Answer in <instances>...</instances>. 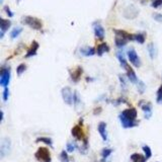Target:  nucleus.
<instances>
[{
	"label": "nucleus",
	"instance_id": "c9c22d12",
	"mask_svg": "<svg viewBox=\"0 0 162 162\" xmlns=\"http://www.w3.org/2000/svg\"><path fill=\"white\" fill-rule=\"evenodd\" d=\"M4 11H5V12H6V14L8 15L9 17H12L13 15H14V13L12 12V11L10 10V8H9V7L7 6V5H6V6H4Z\"/></svg>",
	"mask_w": 162,
	"mask_h": 162
},
{
	"label": "nucleus",
	"instance_id": "412c9836",
	"mask_svg": "<svg viewBox=\"0 0 162 162\" xmlns=\"http://www.w3.org/2000/svg\"><path fill=\"white\" fill-rule=\"evenodd\" d=\"M145 38H146V36L144 33H138L134 34V41L138 42L139 44H144Z\"/></svg>",
	"mask_w": 162,
	"mask_h": 162
},
{
	"label": "nucleus",
	"instance_id": "aec40b11",
	"mask_svg": "<svg viewBox=\"0 0 162 162\" xmlns=\"http://www.w3.org/2000/svg\"><path fill=\"white\" fill-rule=\"evenodd\" d=\"M131 161L132 162H146V157L143 156L142 154H139V153H134L131 155Z\"/></svg>",
	"mask_w": 162,
	"mask_h": 162
},
{
	"label": "nucleus",
	"instance_id": "c85d7f7f",
	"mask_svg": "<svg viewBox=\"0 0 162 162\" xmlns=\"http://www.w3.org/2000/svg\"><path fill=\"white\" fill-rule=\"evenodd\" d=\"M137 88H138V91L140 92V93H144V91L146 89V86H145V84L143 81H141V80H139L138 81V83H137Z\"/></svg>",
	"mask_w": 162,
	"mask_h": 162
},
{
	"label": "nucleus",
	"instance_id": "dca6fc26",
	"mask_svg": "<svg viewBox=\"0 0 162 162\" xmlns=\"http://www.w3.org/2000/svg\"><path fill=\"white\" fill-rule=\"evenodd\" d=\"M40 47V45L37 41H33L32 43V46H30V48L29 49L28 53H26L25 55V58H29V57H33V56H36L37 53H38V49Z\"/></svg>",
	"mask_w": 162,
	"mask_h": 162
},
{
	"label": "nucleus",
	"instance_id": "f704fd0d",
	"mask_svg": "<svg viewBox=\"0 0 162 162\" xmlns=\"http://www.w3.org/2000/svg\"><path fill=\"white\" fill-rule=\"evenodd\" d=\"M151 6L154 8H158V7L162 6V0H152Z\"/></svg>",
	"mask_w": 162,
	"mask_h": 162
},
{
	"label": "nucleus",
	"instance_id": "5701e85b",
	"mask_svg": "<svg viewBox=\"0 0 162 162\" xmlns=\"http://www.w3.org/2000/svg\"><path fill=\"white\" fill-rule=\"evenodd\" d=\"M147 49H148V52H149V56L151 59H154L156 56V49H155V46H154L153 43H150L147 46Z\"/></svg>",
	"mask_w": 162,
	"mask_h": 162
},
{
	"label": "nucleus",
	"instance_id": "423d86ee",
	"mask_svg": "<svg viewBox=\"0 0 162 162\" xmlns=\"http://www.w3.org/2000/svg\"><path fill=\"white\" fill-rule=\"evenodd\" d=\"M61 95L64 100V102L68 106L74 105V92L72 91L70 87H64L61 90Z\"/></svg>",
	"mask_w": 162,
	"mask_h": 162
},
{
	"label": "nucleus",
	"instance_id": "e433bc0d",
	"mask_svg": "<svg viewBox=\"0 0 162 162\" xmlns=\"http://www.w3.org/2000/svg\"><path fill=\"white\" fill-rule=\"evenodd\" d=\"M153 17L155 20H157L158 22H162V14L160 13H155V14H153Z\"/></svg>",
	"mask_w": 162,
	"mask_h": 162
},
{
	"label": "nucleus",
	"instance_id": "473e14b6",
	"mask_svg": "<svg viewBox=\"0 0 162 162\" xmlns=\"http://www.w3.org/2000/svg\"><path fill=\"white\" fill-rule=\"evenodd\" d=\"M8 97H9V89H8V87H5L4 90H3V92H2V98L4 101H7V100H8Z\"/></svg>",
	"mask_w": 162,
	"mask_h": 162
},
{
	"label": "nucleus",
	"instance_id": "393cba45",
	"mask_svg": "<svg viewBox=\"0 0 162 162\" xmlns=\"http://www.w3.org/2000/svg\"><path fill=\"white\" fill-rule=\"evenodd\" d=\"M142 149H143V151H144V153H145L146 159H149V158H151V156H152V151H151V148H150L149 146L144 145L143 147H142Z\"/></svg>",
	"mask_w": 162,
	"mask_h": 162
},
{
	"label": "nucleus",
	"instance_id": "a878e982",
	"mask_svg": "<svg viewBox=\"0 0 162 162\" xmlns=\"http://www.w3.org/2000/svg\"><path fill=\"white\" fill-rule=\"evenodd\" d=\"M76 144L74 143V142H68L67 145H66V150H67V152L69 153H73L75 151V149H76Z\"/></svg>",
	"mask_w": 162,
	"mask_h": 162
},
{
	"label": "nucleus",
	"instance_id": "c756f323",
	"mask_svg": "<svg viewBox=\"0 0 162 162\" xmlns=\"http://www.w3.org/2000/svg\"><path fill=\"white\" fill-rule=\"evenodd\" d=\"M111 153H113V150H111V149L105 148V149H102V151H101V156H102L103 159H106V158L109 157Z\"/></svg>",
	"mask_w": 162,
	"mask_h": 162
},
{
	"label": "nucleus",
	"instance_id": "a211bd4d",
	"mask_svg": "<svg viewBox=\"0 0 162 162\" xmlns=\"http://www.w3.org/2000/svg\"><path fill=\"white\" fill-rule=\"evenodd\" d=\"M106 52H110V47L106 43H101L97 46V49H96V54L98 56H102Z\"/></svg>",
	"mask_w": 162,
	"mask_h": 162
},
{
	"label": "nucleus",
	"instance_id": "f03ea898",
	"mask_svg": "<svg viewBox=\"0 0 162 162\" xmlns=\"http://www.w3.org/2000/svg\"><path fill=\"white\" fill-rule=\"evenodd\" d=\"M115 34V43L118 48H123L128 44L129 41H134V34H129L123 29H114Z\"/></svg>",
	"mask_w": 162,
	"mask_h": 162
},
{
	"label": "nucleus",
	"instance_id": "bb28decb",
	"mask_svg": "<svg viewBox=\"0 0 162 162\" xmlns=\"http://www.w3.org/2000/svg\"><path fill=\"white\" fill-rule=\"evenodd\" d=\"M60 161L61 162H69L70 160H69V156H68V153L67 151H65V150H63L62 152L60 153Z\"/></svg>",
	"mask_w": 162,
	"mask_h": 162
},
{
	"label": "nucleus",
	"instance_id": "4be33fe9",
	"mask_svg": "<svg viewBox=\"0 0 162 162\" xmlns=\"http://www.w3.org/2000/svg\"><path fill=\"white\" fill-rule=\"evenodd\" d=\"M21 32H22V29L20 28V26H16V28H14L12 30H11L10 38H12V40H14V38H16L19 34H21Z\"/></svg>",
	"mask_w": 162,
	"mask_h": 162
},
{
	"label": "nucleus",
	"instance_id": "6ab92c4d",
	"mask_svg": "<svg viewBox=\"0 0 162 162\" xmlns=\"http://www.w3.org/2000/svg\"><path fill=\"white\" fill-rule=\"evenodd\" d=\"M117 57H118V60L119 61V64H121L122 68H124L126 70V69L129 67V65H128V62H127L126 58L124 57V55H123V53L122 52H118L117 53Z\"/></svg>",
	"mask_w": 162,
	"mask_h": 162
},
{
	"label": "nucleus",
	"instance_id": "f257e3e1",
	"mask_svg": "<svg viewBox=\"0 0 162 162\" xmlns=\"http://www.w3.org/2000/svg\"><path fill=\"white\" fill-rule=\"evenodd\" d=\"M137 110L134 109V107H130V109L124 110L119 115V122L123 126V128L125 129H131L134 128V127L138 126V121H137Z\"/></svg>",
	"mask_w": 162,
	"mask_h": 162
},
{
	"label": "nucleus",
	"instance_id": "9d476101",
	"mask_svg": "<svg viewBox=\"0 0 162 162\" xmlns=\"http://www.w3.org/2000/svg\"><path fill=\"white\" fill-rule=\"evenodd\" d=\"M139 106H141L142 110L144 111V115H145V118L146 119H150L152 115V105L150 102L147 101H140Z\"/></svg>",
	"mask_w": 162,
	"mask_h": 162
},
{
	"label": "nucleus",
	"instance_id": "0eeeda50",
	"mask_svg": "<svg viewBox=\"0 0 162 162\" xmlns=\"http://www.w3.org/2000/svg\"><path fill=\"white\" fill-rule=\"evenodd\" d=\"M127 55H128V59L130 61V63L132 64L134 67L139 68L141 66L140 57L138 56V54H137L136 51H135V49H133V48L129 49L128 52H127Z\"/></svg>",
	"mask_w": 162,
	"mask_h": 162
},
{
	"label": "nucleus",
	"instance_id": "f3484780",
	"mask_svg": "<svg viewBox=\"0 0 162 162\" xmlns=\"http://www.w3.org/2000/svg\"><path fill=\"white\" fill-rule=\"evenodd\" d=\"M80 53L82 56L90 57V56H93L96 52H95V49L92 47H83L80 49Z\"/></svg>",
	"mask_w": 162,
	"mask_h": 162
},
{
	"label": "nucleus",
	"instance_id": "20e7f679",
	"mask_svg": "<svg viewBox=\"0 0 162 162\" xmlns=\"http://www.w3.org/2000/svg\"><path fill=\"white\" fill-rule=\"evenodd\" d=\"M34 157L38 162H52L51 153L46 147H40L34 153Z\"/></svg>",
	"mask_w": 162,
	"mask_h": 162
},
{
	"label": "nucleus",
	"instance_id": "ddd939ff",
	"mask_svg": "<svg viewBox=\"0 0 162 162\" xmlns=\"http://www.w3.org/2000/svg\"><path fill=\"white\" fill-rule=\"evenodd\" d=\"M83 73V69L81 66H77L74 70H73L71 73H70V77H71V80L73 82H78L81 78V75H82Z\"/></svg>",
	"mask_w": 162,
	"mask_h": 162
},
{
	"label": "nucleus",
	"instance_id": "4468645a",
	"mask_svg": "<svg viewBox=\"0 0 162 162\" xmlns=\"http://www.w3.org/2000/svg\"><path fill=\"white\" fill-rule=\"evenodd\" d=\"M97 130H98V133L100 135V137L102 138L103 141H107L109 139V136H107V130H106V124L105 122H100L98 126H97Z\"/></svg>",
	"mask_w": 162,
	"mask_h": 162
},
{
	"label": "nucleus",
	"instance_id": "b1692460",
	"mask_svg": "<svg viewBox=\"0 0 162 162\" xmlns=\"http://www.w3.org/2000/svg\"><path fill=\"white\" fill-rule=\"evenodd\" d=\"M37 142H42V143H45L49 145L50 147H53V141L51 138H48V137H38L37 139Z\"/></svg>",
	"mask_w": 162,
	"mask_h": 162
},
{
	"label": "nucleus",
	"instance_id": "7c9ffc66",
	"mask_svg": "<svg viewBox=\"0 0 162 162\" xmlns=\"http://www.w3.org/2000/svg\"><path fill=\"white\" fill-rule=\"evenodd\" d=\"M156 101L157 103H162V85L158 88L157 90V95H156Z\"/></svg>",
	"mask_w": 162,
	"mask_h": 162
},
{
	"label": "nucleus",
	"instance_id": "2eb2a0df",
	"mask_svg": "<svg viewBox=\"0 0 162 162\" xmlns=\"http://www.w3.org/2000/svg\"><path fill=\"white\" fill-rule=\"evenodd\" d=\"M126 71H127V77H128V79L130 80V82H132L134 84H137L138 83V77L136 75V73H135V71L133 70V68L132 67H128L126 69Z\"/></svg>",
	"mask_w": 162,
	"mask_h": 162
},
{
	"label": "nucleus",
	"instance_id": "1a4fd4ad",
	"mask_svg": "<svg viewBox=\"0 0 162 162\" xmlns=\"http://www.w3.org/2000/svg\"><path fill=\"white\" fill-rule=\"evenodd\" d=\"M71 134L76 140H79V141H83L84 138H85V135H84L82 127H80L79 125H76V126L73 127L72 130H71Z\"/></svg>",
	"mask_w": 162,
	"mask_h": 162
},
{
	"label": "nucleus",
	"instance_id": "72a5a7b5",
	"mask_svg": "<svg viewBox=\"0 0 162 162\" xmlns=\"http://www.w3.org/2000/svg\"><path fill=\"white\" fill-rule=\"evenodd\" d=\"M119 83H121V86L123 89H126L127 88V82H126V79H125V77L123 76V75H119Z\"/></svg>",
	"mask_w": 162,
	"mask_h": 162
},
{
	"label": "nucleus",
	"instance_id": "f8f14e48",
	"mask_svg": "<svg viewBox=\"0 0 162 162\" xmlns=\"http://www.w3.org/2000/svg\"><path fill=\"white\" fill-rule=\"evenodd\" d=\"M11 26V21L8 19L1 18V21H0V38L4 37V34L7 32V29Z\"/></svg>",
	"mask_w": 162,
	"mask_h": 162
},
{
	"label": "nucleus",
	"instance_id": "9b49d317",
	"mask_svg": "<svg viewBox=\"0 0 162 162\" xmlns=\"http://www.w3.org/2000/svg\"><path fill=\"white\" fill-rule=\"evenodd\" d=\"M93 32L96 38H98V40L105 38V29L102 28V25L99 22H94L93 24Z\"/></svg>",
	"mask_w": 162,
	"mask_h": 162
},
{
	"label": "nucleus",
	"instance_id": "cd10ccee",
	"mask_svg": "<svg viewBox=\"0 0 162 162\" xmlns=\"http://www.w3.org/2000/svg\"><path fill=\"white\" fill-rule=\"evenodd\" d=\"M25 70H26V65L25 64H19L16 68V74L18 76H20L22 73H25Z\"/></svg>",
	"mask_w": 162,
	"mask_h": 162
},
{
	"label": "nucleus",
	"instance_id": "2f4dec72",
	"mask_svg": "<svg viewBox=\"0 0 162 162\" xmlns=\"http://www.w3.org/2000/svg\"><path fill=\"white\" fill-rule=\"evenodd\" d=\"M81 103V99H80V96H79V93L77 91H74V106L77 107L78 105Z\"/></svg>",
	"mask_w": 162,
	"mask_h": 162
},
{
	"label": "nucleus",
	"instance_id": "39448f33",
	"mask_svg": "<svg viewBox=\"0 0 162 162\" xmlns=\"http://www.w3.org/2000/svg\"><path fill=\"white\" fill-rule=\"evenodd\" d=\"M10 67L8 66H3L0 71V85L2 87H8L9 82H10Z\"/></svg>",
	"mask_w": 162,
	"mask_h": 162
},
{
	"label": "nucleus",
	"instance_id": "6e6552de",
	"mask_svg": "<svg viewBox=\"0 0 162 162\" xmlns=\"http://www.w3.org/2000/svg\"><path fill=\"white\" fill-rule=\"evenodd\" d=\"M11 149V141L9 138H3L0 145V157L4 158L7 154H9Z\"/></svg>",
	"mask_w": 162,
	"mask_h": 162
},
{
	"label": "nucleus",
	"instance_id": "7ed1b4c3",
	"mask_svg": "<svg viewBox=\"0 0 162 162\" xmlns=\"http://www.w3.org/2000/svg\"><path fill=\"white\" fill-rule=\"evenodd\" d=\"M22 24L29 26L30 29H36V30H41L43 29V21L38 17L30 16V15H25L21 18Z\"/></svg>",
	"mask_w": 162,
	"mask_h": 162
},
{
	"label": "nucleus",
	"instance_id": "4c0bfd02",
	"mask_svg": "<svg viewBox=\"0 0 162 162\" xmlns=\"http://www.w3.org/2000/svg\"><path fill=\"white\" fill-rule=\"evenodd\" d=\"M3 119H4V114H3V111L1 110V122L3 121Z\"/></svg>",
	"mask_w": 162,
	"mask_h": 162
}]
</instances>
